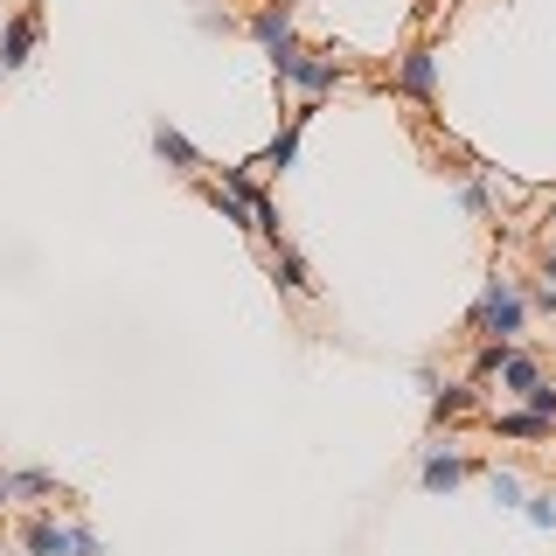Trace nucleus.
I'll return each instance as SVG.
<instances>
[{
	"instance_id": "f257e3e1",
	"label": "nucleus",
	"mask_w": 556,
	"mask_h": 556,
	"mask_svg": "<svg viewBox=\"0 0 556 556\" xmlns=\"http://www.w3.org/2000/svg\"><path fill=\"white\" fill-rule=\"evenodd\" d=\"M529 292H521V278L515 271H486V286H480V300H473V313H466V334L473 341H521L529 334Z\"/></svg>"
},
{
	"instance_id": "f03ea898",
	"label": "nucleus",
	"mask_w": 556,
	"mask_h": 556,
	"mask_svg": "<svg viewBox=\"0 0 556 556\" xmlns=\"http://www.w3.org/2000/svg\"><path fill=\"white\" fill-rule=\"evenodd\" d=\"M271 77H278V91H300V98H313L320 104L334 84H348V63L341 56H327V49H306L300 35L292 42H278L271 49Z\"/></svg>"
},
{
	"instance_id": "7ed1b4c3",
	"label": "nucleus",
	"mask_w": 556,
	"mask_h": 556,
	"mask_svg": "<svg viewBox=\"0 0 556 556\" xmlns=\"http://www.w3.org/2000/svg\"><path fill=\"white\" fill-rule=\"evenodd\" d=\"M22 556H104V543L84 521H56V515H28L22 521Z\"/></svg>"
},
{
	"instance_id": "20e7f679",
	"label": "nucleus",
	"mask_w": 556,
	"mask_h": 556,
	"mask_svg": "<svg viewBox=\"0 0 556 556\" xmlns=\"http://www.w3.org/2000/svg\"><path fill=\"white\" fill-rule=\"evenodd\" d=\"M390 91L410 98V104H439V49H431V42H410L404 56H396Z\"/></svg>"
},
{
	"instance_id": "39448f33",
	"label": "nucleus",
	"mask_w": 556,
	"mask_h": 556,
	"mask_svg": "<svg viewBox=\"0 0 556 556\" xmlns=\"http://www.w3.org/2000/svg\"><path fill=\"white\" fill-rule=\"evenodd\" d=\"M466 473H473V459H466L452 439L445 445H425V459H417V486H425V494H459Z\"/></svg>"
},
{
	"instance_id": "423d86ee",
	"label": "nucleus",
	"mask_w": 556,
	"mask_h": 556,
	"mask_svg": "<svg viewBox=\"0 0 556 556\" xmlns=\"http://www.w3.org/2000/svg\"><path fill=\"white\" fill-rule=\"evenodd\" d=\"M265 271H271V286L286 292V300H313V292H320V278L306 271V257L292 251L286 237H278V243H265Z\"/></svg>"
},
{
	"instance_id": "0eeeda50",
	"label": "nucleus",
	"mask_w": 556,
	"mask_h": 556,
	"mask_svg": "<svg viewBox=\"0 0 556 556\" xmlns=\"http://www.w3.org/2000/svg\"><path fill=\"white\" fill-rule=\"evenodd\" d=\"M313 112H320V104H313V98H300V104H292V118H286V126L271 132V147L257 153L251 167H265V174H286L292 161H300V132H306V118H313Z\"/></svg>"
},
{
	"instance_id": "6e6552de",
	"label": "nucleus",
	"mask_w": 556,
	"mask_h": 556,
	"mask_svg": "<svg viewBox=\"0 0 556 556\" xmlns=\"http://www.w3.org/2000/svg\"><path fill=\"white\" fill-rule=\"evenodd\" d=\"M486 425H494V439H508V445H549L556 439V417H543V410H494L486 417Z\"/></svg>"
},
{
	"instance_id": "1a4fd4ad",
	"label": "nucleus",
	"mask_w": 556,
	"mask_h": 556,
	"mask_svg": "<svg viewBox=\"0 0 556 556\" xmlns=\"http://www.w3.org/2000/svg\"><path fill=\"white\" fill-rule=\"evenodd\" d=\"M543 376H549V369H543V355H535V348H521V341H508V348H501V362H494V382H501L508 396L535 390Z\"/></svg>"
},
{
	"instance_id": "9d476101",
	"label": "nucleus",
	"mask_w": 556,
	"mask_h": 556,
	"mask_svg": "<svg viewBox=\"0 0 556 556\" xmlns=\"http://www.w3.org/2000/svg\"><path fill=\"white\" fill-rule=\"evenodd\" d=\"M153 153H161V161H167V174H181V181H202V174H208V161L195 153V139H188V132H174L167 118L153 126Z\"/></svg>"
},
{
	"instance_id": "9b49d317",
	"label": "nucleus",
	"mask_w": 556,
	"mask_h": 556,
	"mask_svg": "<svg viewBox=\"0 0 556 556\" xmlns=\"http://www.w3.org/2000/svg\"><path fill=\"white\" fill-rule=\"evenodd\" d=\"M35 42H42V14H14L8 22V35H0V70H22L28 56H35Z\"/></svg>"
},
{
	"instance_id": "f8f14e48",
	"label": "nucleus",
	"mask_w": 556,
	"mask_h": 556,
	"mask_svg": "<svg viewBox=\"0 0 556 556\" xmlns=\"http://www.w3.org/2000/svg\"><path fill=\"white\" fill-rule=\"evenodd\" d=\"M195 188H202V202H208V208H216V216H223V223H237V230H243V237H251V195H237V188H230V181H208V174H202V181H195Z\"/></svg>"
},
{
	"instance_id": "ddd939ff",
	"label": "nucleus",
	"mask_w": 556,
	"mask_h": 556,
	"mask_svg": "<svg viewBox=\"0 0 556 556\" xmlns=\"http://www.w3.org/2000/svg\"><path fill=\"white\" fill-rule=\"evenodd\" d=\"M473 404H480V382H439L431 390V425H459Z\"/></svg>"
},
{
	"instance_id": "4468645a",
	"label": "nucleus",
	"mask_w": 556,
	"mask_h": 556,
	"mask_svg": "<svg viewBox=\"0 0 556 556\" xmlns=\"http://www.w3.org/2000/svg\"><path fill=\"white\" fill-rule=\"evenodd\" d=\"M459 208H466L473 223H494V174H486V167H473V174L459 181Z\"/></svg>"
},
{
	"instance_id": "2eb2a0df",
	"label": "nucleus",
	"mask_w": 556,
	"mask_h": 556,
	"mask_svg": "<svg viewBox=\"0 0 556 556\" xmlns=\"http://www.w3.org/2000/svg\"><path fill=\"white\" fill-rule=\"evenodd\" d=\"M486 494H494V508L521 515V501H529V480H521L515 466H494V473H486Z\"/></svg>"
},
{
	"instance_id": "dca6fc26",
	"label": "nucleus",
	"mask_w": 556,
	"mask_h": 556,
	"mask_svg": "<svg viewBox=\"0 0 556 556\" xmlns=\"http://www.w3.org/2000/svg\"><path fill=\"white\" fill-rule=\"evenodd\" d=\"M14 501H70V486L42 466H28V473H14Z\"/></svg>"
},
{
	"instance_id": "f3484780",
	"label": "nucleus",
	"mask_w": 556,
	"mask_h": 556,
	"mask_svg": "<svg viewBox=\"0 0 556 556\" xmlns=\"http://www.w3.org/2000/svg\"><path fill=\"white\" fill-rule=\"evenodd\" d=\"M521 515H529V529L556 535V486H529V501H521Z\"/></svg>"
},
{
	"instance_id": "a211bd4d",
	"label": "nucleus",
	"mask_w": 556,
	"mask_h": 556,
	"mask_svg": "<svg viewBox=\"0 0 556 556\" xmlns=\"http://www.w3.org/2000/svg\"><path fill=\"white\" fill-rule=\"evenodd\" d=\"M521 292H529V313H543V320H556V286H549V278H535V286L521 278Z\"/></svg>"
},
{
	"instance_id": "6ab92c4d",
	"label": "nucleus",
	"mask_w": 556,
	"mask_h": 556,
	"mask_svg": "<svg viewBox=\"0 0 556 556\" xmlns=\"http://www.w3.org/2000/svg\"><path fill=\"white\" fill-rule=\"evenodd\" d=\"M521 404H529V410H543V417H556V376H543L535 390H521Z\"/></svg>"
},
{
	"instance_id": "aec40b11",
	"label": "nucleus",
	"mask_w": 556,
	"mask_h": 556,
	"mask_svg": "<svg viewBox=\"0 0 556 556\" xmlns=\"http://www.w3.org/2000/svg\"><path fill=\"white\" fill-rule=\"evenodd\" d=\"M535 278H549V286H556V243H543V257H535Z\"/></svg>"
},
{
	"instance_id": "412c9836",
	"label": "nucleus",
	"mask_w": 556,
	"mask_h": 556,
	"mask_svg": "<svg viewBox=\"0 0 556 556\" xmlns=\"http://www.w3.org/2000/svg\"><path fill=\"white\" fill-rule=\"evenodd\" d=\"M8 501H14V473H0V508H8Z\"/></svg>"
},
{
	"instance_id": "4be33fe9",
	"label": "nucleus",
	"mask_w": 556,
	"mask_h": 556,
	"mask_svg": "<svg viewBox=\"0 0 556 556\" xmlns=\"http://www.w3.org/2000/svg\"><path fill=\"white\" fill-rule=\"evenodd\" d=\"M549 223H556V202H549Z\"/></svg>"
},
{
	"instance_id": "5701e85b",
	"label": "nucleus",
	"mask_w": 556,
	"mask_h": 556,
	"mask_svg": "<svg viewBox=\"0 0 556 556\" xmlns=\"http://www.w3.org/2000/svg\"><path fill=\"white\" fill-rule=\"evenodd\" d=\"M0 77H8V70H0Z\"/></svg>"
}]
</instances>
